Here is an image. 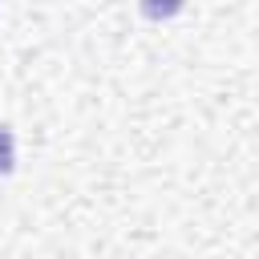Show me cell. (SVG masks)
<instances>
[{"mask_svg":"<svg viewBox=\"0 0 259 259\" xmlns=\"http://www.w3.org/2000/svg\"><path fill=\"white\" fill-rule=\"evenodd\" d=\"M16 170V138H12V130L0 121V178H8Z\"/></svg>","mask_w":259,"mask_h":259,"instance_id":"1","label":"cell"}]
</instances>
